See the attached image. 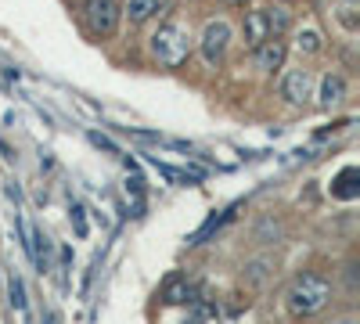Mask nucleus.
I'll return each instance as SVG.
<instances>
[{
	"mask_svg": "<svg viewBox=\"0 0 360 324\" xmlns=\"http://www.w3.org/2000/svg\"><path fill=\"white\" fill-rule=\"evenodd\" d=\"M195 299H198V288H195L191 281H184V278H169V285H166V292H162V303L180 306V303H195Z\"/></svg>",
	"mask_w": 360,
	"mask_h": 324,
	"instance_id": "9d476101",
	"label": "nucleus"
},
{
	"mask_svg": "<svg viewBox=\"0 0 360 324\" xmlns=\"http://www.w3.org/2000/svg\"><path fill=\"white\" fill-rule=\"evenodd\" d=\"M356 181H360V169H353V166L342 169L339 181H335V188H332V195H335V198H356V195H360Z\"/></svg>",
	"mask_w": 360,
	"mask_h": 324,
	"instance_id": "f8f14e48",
	"label": "nucleus"
},
{
	"mask_svg": "<svg viewBox=\"0 0 360 324\" xmlns=\"http://www.w3.org/2000/svg\"><path fill=\"white\" fill-rule=\"evenodd\" d=\"M285 54H288V47H285L281 37L263 40V44L256 47V69H263V72H278V69L285 65Z\"/></svg>",
	"mask_w": 360,
	"mask_h": 324,
	"instance_id": "423d86ee",
	"label": "nucleus"
},
{
	"mask_svg": "<svg viewBox=\"0 0 360 324\" xmlns=\"http://www.w3.org/2000/svg\"><path fill=\"white\" fill-rule=\"evenodd\" d=\"M224 4H231V8H242V4H245V0H224Z\"/></svg>",
	"mask_w": 360,
	"mask_h": 324,
	"instance_id": "4be33fe9",
	"label": "nucleus"
},
{
	"mask_svg": "<svg viewBox=\"0 0 360 324\" xmlns=\"http://www.w3.org/2000/svg\"><path fill=\"white\" fill-rule=\"evenodd\" d=\"M238 209H242V202H234L231 209H224L220 216H209V220L202 223V231H195V234H191V245H202V242L209 238V234H217V231H220L224 223H231V220L238 216Z\"/></svg>",
	"mask_w": 360,
	"mask_h": 324,
	"instance_id": "9b49d317",
	"label": "nucleus"
},
{
	"mask_svg": "<svg viewBox=\"0 0 360 324\" xmlns=\"http://www.w3.org/2000/svg\"><path fill=\"white\" fill-rule=\"evenodd\" d=\"M159 4H162V0H130V4H127V18L134 25H141V22H148L159 11Z\"/></svg>",
	"mask_w": 360,
	"mask_h": 324,
	"instance_id": "ddd939ff",
	"label": "nucleus"
},
{
	"mask_svg": "<svg viewBox=\"0 0 360 324\" xmlns=\"http://www.w3.org/2000/svg\"><path fill=\"white\" fill-rule=\"evenodd\" d=\"M270 274H274V259H270V256H256V259L245 263L242 281H245L249 288H263V285L270 281Z\"/></svg>",
	"mask_w": 360,
	"mask_h": 324,
	"instance_id": "1a4fd4ad",
	"label": "nucleus"
},
{
	"mask_svg": "<svg viewBox=\"0 0 360 324\" xmlns=\"http://www.w3.org/2000/svg\"><path fill=\"white\" fill-rule=\"evenodd\" d=\"M148 47H152V58L159 65L180 69L188 62V54H191V33L180 22H162L152 33V40H148Z\"/></svg>",
	"mask_w": 360,
	"mask_h": 324,
	"instance_id": "f03ea898",
	"label": "nucleus"
},
{
	"mask_svg": "<svg viewBox=\"0 0 360 324\" xmlns=\"http://www.w3.org/2000/svg\"><path fill=\"white\" fill-rule=\"evenodd\" d=\"M83 25L90 37H112L119 25V4L115 0H83Z\"/></svg>",
	"mask_w": 360,
	"mask_h": 324,
	"instance_id": "7ed1b4c3",
	"label": "nucleus"
},
{
	"mask_svg": "<svg viewBox=\"0 0 360 324\" xmlns=\"http://www.w3.org/2000/svg\"><path fill=\"white\" fill-rule=\"evenodd\" d=\"M339 22L349 29V33H356L360 29V15H356V0H342V8H339Z\"/></svg>",
	"mask_w": 360,
	"mask_h": 324,
	"instance_id": "dca6fc26",
	"label": "nucleus"
},
{
	"mask_svg": "<svg viewBox=\"0 0 360 324\" xmlns=\"http://www.w3.org/2000/svg\"><path fill=\"white\" fill-rule=\"evenodd\" d=\"M123 134H130V137H137V141H144V144H159L162 137L159 134H152V130H134V127H119Z\"/></svg>",
	"mask_w": 360,
	"mask_h": 324,
	"instance_id": "aec40b11",
	"label": "nucleus"
},
{
	"mask_svg": "<svg viewBox=\"0 0 360 324\" xmlns=\"http://www.w3.org/2000/svg\"><path fill=\"white\" fill-rule=\"evenodd\" d=\"M335 324H356V320H349V317H346V320H335Z\"/></svg>",
	"mask_w": 360,
	"mask_h": 324,
	"instance_id": "5701e85b",
	"label": "nucleus"
},
{
	"mask_svg": "<svg viewBox=\"0 0 360 324\" xmlns=\"http://www.w3.org/2000/svg\"><path fill=\"white\" fill-rule=\"evenodd\" d=\"M72 223H76V234L83 238L86 234V220H83V205H72Z\"/></svg>",
	"mask_w": 360,
	"mask_h": 324,
	"instance_id": "412c9836",
	"label": "nucleus"
},
{
	"mask_svg": "<svg viewBox=\"0 0 360 324\" xmlns=\"http://www.w3.org/2000/svg\"><path fill=\"white\" fill-rule=\"evenodd\" d=\"M90 144H94V148H101V152H108V155H123V152H119V144L108 141V137L98 134V130H90Z\"/></svg>",
	"mask_w": 360,
	"mask_h": 324,
	"instance_id": "6ab92c4d",
	"label": "nucleus"
},
{
	"mask_svg": "<svg viewBox=\"0 0 360 324\" xmlns=\"http://www.w3.org/2000/svg\"><path fill=\"white\" fill-rule=\"evenodd\" d=\"M310 91H314V76L307 72V69H292L285 79H281V98L288 101V105H307L310 101Z\"/></svg>",
	"mask_w": 360,
	"mask_h": 324,
	"instance_id": "39448f33",
	"label": "nucleus"
},
{
	"mask_svg": "<svg viewBox=\"0 0 360 324\" xmlns=\"http://www.w3.org/2000/svg\"><path fill=\"white\" fill-rule=\"evenodd\" d=\"M252 238L259 242V245H266V242H274V238H281V223H274V220H259L256 223V234H252Z\"/></svg>",
	"mask_w": 360,
	"mask_h": 324,
	"instance_id": "2eb2a0df",
	"label": "nucleus"
},
{
	"mask_svg": "<svg viewBox=\"0 0 360 324\" xmlns=\"http://www.w3.org/2000/svg\"><path fill=\"white\" fill-rule=\"evenodd\" d=\"M321 108H335V105H342L346 101V79L339 76V72H328L324 79H321Z\"/></svg>",
	"mask_w": 360,
	"mask_h": 324,
	"instance_id": "6e6552de",
	"label": "nucleus"
},
{
	"mask_svg": "<svg viewBox=\"0 0 360 324\" xmlns=\"http://www.w3.org/2000/svg\"><path fill=\"white\" fill-rule=\"evenodd\" d=\"M8 292H11V306L15 310H25V285H22V278H11L8 281Z\"/></svg>",
	"mask_w": 360,
	"mask_h": 324,
	"instance_id": "a211bd4d",
	"label": "nucleus"
},
{
	"mask_svg": "<svg viewBox=\"0 0 360 324\" xmlns=\"http://www.w3.org/2000/svg\"><path fill=\"white\" fill-rule=\"evenodd\" d=\"M242 33H245V47H252V51H256L263 40H270V25H266V11H263V8H256V11L245 15Z\"/></svg>",
	"mask_w": 360,
	"mask_h": 324,
	"instance_id": "0eeeda50",
	"label": "nucleus"
},
{
	"mask_svg": "<svg viewBox=\"0 0 360 324\" xmlns=\"http://www.w3.org/2000/svg\"><path fill=\"white\" fill-rule=\"evenodd\" d=\"M285 4H295V0H285Z\"/></svg>",
	"mask_w": 360,
	"mask_h": 324,
	"instance_id": "b1692460",
	"label": "nucleus"
},
{
	"mask_svg": "<svg viewBox=\"0 0 360 324\" xmlns=\"http://www.w3.org/2000/svg\"><path fill=\"white\" fill-rule=\"evenodd\" d=\"M285 299H288V310L295 317H314L332 303V281H328L324 274H317V271H303L292 281Z\"/></svg>",
	"mask_w": 360,
	"mask_h": 324,
	"instance_id": "f257e3e1",
	"label": "nucleus"
},
{
	"mask_svg": "<svg viewBox=\"0 0 360 324\" xmlns=\"http://www.w3.org/2000/svg\"><path fill=\"white\" fill-rule=\"evenodd\" d=\"M295 47L303 54H317L321 51V33H314V29H303V33L295 37Z\"/></svg>",
	"mask_w": 360,
	"mask_h": 324,
	"instance_id": "f3484780",
	"label": "nucleus"
},
{
	"mask_svg": "<svg viewBox=\"0 0 360 324\" xmlns=\"http://www.w3.org/2000/svg\"><path fill=\"white\" fill-rule=\"evenodd\" d=\"M263 11H266V25H270V37H285V33H288V25H292L288 11H281V8H263Z\"/></svg>",
	"mask_w": 360,
	"mask_h": 324,
	"instance_id": "4468645a",
	"label": "nucleus"
},
{
	"mask_svg": "<svg viewBox=\"0 0 360 324\" xmlns=\"http://www.w3.org/2000/svg\"><path fill=\"white\" fill-rule=\"evenodd\" d=\"M231 47V25L227 22H205L202 29V37H198V51H202V62L205 65H220L224 62V54Z\"/></svg>",
	"mask_w": 360,
	"mask_h": 324,
	"instance_id": "20e7f679",
	"label": "nucleus"
}]
</instances>
